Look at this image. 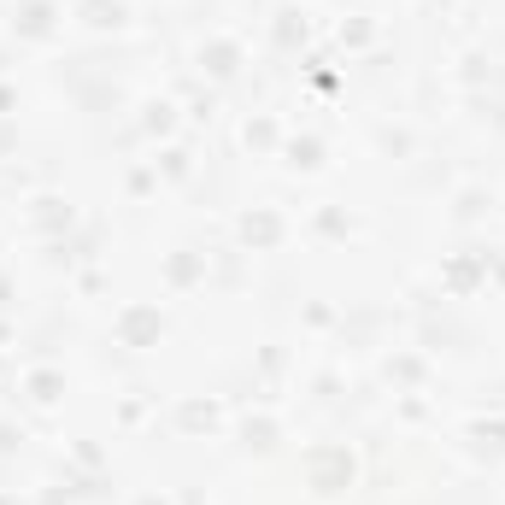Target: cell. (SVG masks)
Returning a JSON list of instances; mask_svg holds the SVG:
<instances>
[{
  "label": "cell",
  "mask_w": 505,
  "mask_h": 505,
  "mask_svg": "<svg viewBox=\"0 0 505 505\" xmlns=\"http://www.w3.org/2000/svg\"><path fill=\"white\" fill-rule=\"evenodd\" d=\"M294 165H306V170L318 165V141H300V147H294Z\"/></svg>",
  "instance_id": "cell-1"
}]
</instances>
